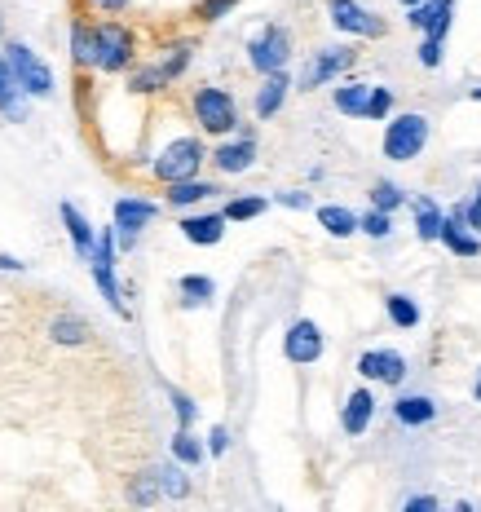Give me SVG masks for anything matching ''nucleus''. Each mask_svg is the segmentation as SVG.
<instances>
[{"instance_id":"nucleus-1","label":"nucleus","mask_w":481,"mask_h":512,"mask_svg":"<svg viewBox=\"0 0 481 512\" xmlns=\"http://www.w3.org/2000/svg\"><path fill=\"white\" fill-rule=\"evenodd\" d=\"M93 45H98L93 67L106 71V76H120V71H128L133 58H137V36H133V27L120 23V18H102V23H93Z\"/></svg>"},{"instance_id":"nucleus-2","label":"nucleus","mask_w":481,"mask_h":512,"mask_svg":"<svg viewBox=\"0 0 481 512\" xmlns=\"http://www.w3.org/2000/svg\"><path fill=\"white\" fill-rule=\"evenodd\" d=\"M190 111H195V120H199L203 133H212V137H226V133L239 128V106H234V98L226 89H217V84H203V89H195Z\"/></svg>"},{"instance_id":"nucleus-3","label":"nucleus","mask_w":481,"mask_h":512,"mask_svg":"<svg viewBox=\"0 0 481 512\" xmlns=\"http://www.w3.org/2000/svg\"><path fill=\"white\" fill-rule=\"evenodd\" d=\"M203 159H208V151H203L199 137H177V142H168L164 151H159V159L151 164V177L164 181V186H173V181L199 177Z\"/></svg>"},{"instance_id":"nucleus-4","label":"nucleus","mask_w":481,"mask_h":512,"mask_svg":"<svg viewBox=\"0 0 481 512\" xmlns=\"http://www.w3.org/2000/svg\"><path fill=\"white\" fill-rule=\"evenodd\" d=\"M5 62H9V71H14V80L23 93H31V98H49L53 93V71L23 45V40H5Z\"/></svg>"},{"instance_id":"nucleus-5","label":"nucleus","mask_w":481,"mask_h":512,"mask_svg":"<svg viewBox=\"0 0 481 512\" xmlns=\"http://www.w3.org/2000/svg\"><path fill=\"white\" fill-rule=\"evenodd\" d=\"M424 142H429V120L415 111L398 115V120H389L384 128V155L393 159V164H406V159H415L424 151Z\"/></svg>"},{"instance_id":"nucleus-6","label":"nucleus","mask_w":481,"mask_h":512,"mask_svg":"<svg viewBox=\"0 0 481 512\" xmlns=\"http://www.w3.org/2000/svg\"><path fill=\"white\" fill-rule=\"evenodd\" d=\"M248 62L261 71V76H270V71H287V62H292V31L279 27V23H270L261 36H252Z\"/></svg>"},{"instance_id":"nucleus-7","label":"nucleus","mask_w":481,"mask_h":512,"mask_svg":"<svg viewBox=\"0 0 481 512\" xmlns=\"http://www.w3.org/2000/svg\"><path fill=\"white\" fill-rule=\"evenodd\" d=\"M155 217H159V204H151V199H120L115 204V248L128 252L137 243V230H146Z\"/></svg>"},{"instance_id":"nucleus-8","label":"nucleus","mask_w":481,"mask_h":512,"mask_svg":"<svg viewBox=\"0 0 481 512\" xmlns=\"http://www.w3.org/2000/svg\"><path fill=\"white\" fill-rule=\"evenodd\" d=\"M208 159L217 164V173H226V177L248 173L252 159H256V133H252V128H239V137H234V142H221Z\"/></svg>"},{"instance_id":"nucleus-9","label":"nucleus","mask_w":481,"mask_h":512,"mask_svg":"<svg viewBox=\"0 0 481 512\" xmlns=\"http://www.w3.org/2000/svg\"><path fill=\"white\" fill-rule=\"evenodd\" d=\"M331 9V23H336L340 31H349V36H384V18L367 14V9L358 5V0H327Z\"/></svg>"},{"instance_id":"nucleus-10","label":"nucleus","mask_w":481,"mask_h":512,"mask_svg":"<svg viewBox=\"0 0 481 512\" xmlns=\"http://www.w3.org/2000/svg\"><path fill=\"white\" fill-rule=\"evenodd\" d=\"M358 62V49H349V45H336V49H323V53H314V62H309V71L301 76V89H318V84H327V80H336L340 71H349Z\"/></svg>"},{"instance_id":"nucleus-11","label":"nucleus","mask_w":481,"mask_h":512,"mask_svg":"<svg viewBox=\"0 0 481 512\" xmlns=\"http://www.w3.org/2000/svg\"><path fill=\"white\" fill-rule=\"evenodd\" d=\"M283 354H287V362H301V367H309V362L323 358V332H318V323L301 318V323L287 327V336H283Z\"/></svg>"},{"instance_id":"nucleus-12","label":"nucleus","mask_w":481,"mask_h":512,"mask_svg":"<svg viewBox=\"0 0 481 512\" xmlns=\"http://www.w3.org/2000/svg\"><path fill=\"white\" fill-rule=\"evenodd\" d=\"M287 89H292V80H287V71H270V76H265V84H261V89H256L252 111L261 115V120H270V115H279V106L287 102Z\"/></svg>"},{"instance_id":"nucleus-13","label":"nucleus","mask_w":481,"mask_h":512,"mask_svg":"<svg viewBox=\"0 0 481 512\" xmlns=\"http://www.w3.org/2000/svg\"><path fill=\"white\" fill-rule=\"evenodd\" d=\"M371 415H376V398H371V389H358V393H349L340 424H345L349 437H362V433L371 429Z\"/></svg>"},{"instance_id":"nucleus-14","label":"nucleus","mask_w":481,"mask_h":512,"mask_svg":"<svg viewBox=\"0 0 481 512\" xmlns=\"http://www.w3.org/2000/svg\"><path fill=\"white\" fill-rule=\"evenodd\" d=\"M226 226H230V221L221 217V212H203V217H186V221H181V234H186L190 243H199V248H212V243H221Z\"/></svg>"},{"instance_id":"nucleus-15","label":"nucleus","mask_w":481,"mask_h":512,"mask_svg":"<svg viewBox=\"0 0 481 512\" xmlns=\"http://www.w3.org/2000/svg\"><path fill=\"white\" fill-rule=\"evenodd\" d=\"M0 115H5V120H14V124H23V120H27L23 89H18L14 71H9V62H5V53H0Z\"/></svg>"},{"instance_id":"nucleus-16","label":"nucleus","mask_w":481,"mask_h":512,"mask_svg":"<svg viewBox=\"0 0 481 512\" xmlns=\"http://www.w3.org/2000/svg\"><path fill=\"white\" fill-rule=\"evenodd\" d=\"M437 239H442L455 256H477L481 252V239L477 234H468V226L459 221V208L451 212V217H442V234H437Z\"/></svg>"},{"instance_id":"nucleus-17","label":"nucleus","mask_w":481,"mask_h":512,"mask_svg":"<svg viewBox=\"0 0 481 512\" xmlns=\"http://www.w3.org/2000/svg\"><path fill=\"white\" fill-rule=\"evenodd\" d=\"M208 195H217V186H212V181H199V177L173 181V186L164 190V199H168L173 208H195V204H203Z\"/></svg>"},{"instance_id":"nucleus-18","label":"nucleus","mask_w":481,"mask_h":512,"mask_svg":"<svg viewBox=\"0 0 481 512\" xmlns=\"http://www.w3.org/2000/svg\"><path fill=\"white\" fill-rule=\"evenodd\" d=\"M58 212H62V226H67L71 243H76V252L84 256V261H89V256H93V239H98V234H93V226L84 221V212H80L76 204H62Z\"/></svg>"},{"instance_id":"nucleus-19","label":"nucleus","mask_w":481,"mask_h":512,"mask_svg":"<svg viewBox=\"0 0 481 512\" xmlns=\"http://www.w3.org/2000/svg\"><path fill=\"white\" fill-rule=\"evenodd\" d=\"M49 332H53V340H58V345H84V340L93 336L89 323H84V318H76V314H58V318L49 323Z\"/></svg>"},{"instance_id":"nucleus-20","label":"nucleus","mask_w":481,"mask_h":512,"mask_svg":"<svg viewBox=\"0 0 481 512\" xmlns=\"http://www.w3.org/2000/svg\"><path fill=\"white\" fill-rule=\"evenodd\" d=\"M367 102H371V84H340L336 89V111L340 115H367Z\"/></svg>"},{"instance_id":"nucleus-21","label":"nucleus","mask_w":481,"mask_h":512,"mask_svg":"<svg viewBox=\"0 0 481 512\" xmlns=\"http://www.w3.org/2000/svg\"><path fill=\"white\" fill-rule=\"evenodd\" d=\"M393 415H398V424H429L433 415H437V407H433V398H398L393 402Z\"/></svg>"},{"instance_id":"nucleus-22","label":"nucleus","mask_w":481,"mask_h":512,"mask_svg":"<svg viewBox=\"0 0 481 512\" xmlns=\"http://www.w3.org/2000/svg\"><path fill=\"white\" fill-rule=\"evenodd\" d=\"M203 446H199V437L186 429V424H181V429L173 433V460L181 464V468H195V464H203Z\"/></svg>"},{"instance_id":"nucleus-23","label":"nucleus","mask_w":481,"mask_h":512,"mask_svg":"<svg viewBox=\"0 0 481 512\" xmlns=\"http://www.w3.org/2000/svg\"><path fill=\"white\" fill-rule=\"evenodd\" d=\"M71 58H76V67H93V58H98L93 23H71Z\"/></svg>"},{"instance_id":"nucleus-24","label":"nucleus","mask_w":481,"mask_h":512,"mask_svg":"<svg viewBox=\"0 0 481 512\" xmlns=\"http://www.w3.org/2000/svg\"><path fill=\"white\" fill-rule=\"evenodd\" d=\"M89 265H93V279H98L106 305H111L115 314H128V309H124V296H120V283H115V265H106V261H89Z\"/></svg>"},{"instance_id":"nucleus-25","label":"nucleus","mask_w":481,"mask_h":512,"mask_svg":"<svg viewBox=\"0 0 481 512\" xmlns=\"http://www.w3.org/2000/svg\"><path fill=\"white\" fill-rule=\"evenodd\" d=\"M318 221H323V230L336 234V239H345V234L358 230V217H354V212H349V208H336V204L318 208Z\"/></svg>"},{"instance_id":"nucleus-26","label":"nucleus","mask_w":481,"mask_h":512,"mask_svg":"<svg viewBox=\"0 0 481 512\" xmlns=\"http://www.w3.org/2000/svg\"><path fill=\"white\" fill-rule=\"evenodd\" d=\"M265 208H270V199L265 195H239V199H230V204L221 208V217L226 221H252V217H261Z\"/></svg>"},{"instance_id":"nucleus-27","label":"nucleus","mask_w":481,"mask_h":512,"mask_svg":"<svg viewBox=\"0 0 481 512\" xmlns=\"http://www.w3.org/2000/svg\"><path fill=\"white\" fill-rule=\"evenodd\" d=\"M384 309H389V318L402 327V332H406V327H415V323H420V305H415L411 296H402V292L384 296Z\"/></svg>"},{"instance_id":"nucleus-28","label":"nucleus","mask_w":481,"mask_h":512,"mask_svg":"<svg viewBox=\"0 0 481 512\" xmlns=\"http://www.w3.org/2000/svg\"><path fill=\"white\" fill-rule=\"evenodd\" d=\"M415 226H420L424 239H437L442 234V208L433 199H415Z\"/></svg>"},{"instance_id":"nucleus-29","label":"nucleus","mask_w":481,"mask_h":512,"mask_svg":"<svg viewBox=\"0 0 481 512\" xmlns=\"http://www.w3.org/2000/svg\"><path fill=\"white\" fill-rule=\"evenodd\" d=\"M159 495H164V490H159V473H137L133 482H128V504H155Z\"/></svg>"},{"instance_id":"nucleus-30","label":"nucleus","mask_w":481,"mask_h":512,"mask_svg":"<svg viewBox=\"0 0 481 512\" xmlns=\"http://www.w3.org/2000/svg\"><path fill=\"white\" fill-rule=\"evenodd\" d=\"M177 287H181V296H186V305H203V301H212V296H217V283L203 279V274H186Z\"/></svg>"},{"instance_id":"nucleus-31","label":"nucleus","mask_w":481,"mask_h":512,"mask_svg":"<svg viewBox=\"0 0 481 512\" xmlns=\"http://www.w3.org/2000/svg\"><path fill=\"white\" fill-rule=\"evenodd\" d=\"M159 490H164V495H173V499L190 495V477L181 473V464H164V468H159Z\"/></svg>"},{"instance_id":"nucleus-32","label":"nucleus","mask_w":481,"mask_h":512,"mask_svg":"<svg viewBox=\"0 0 481 512\" xmlns=\"http://www.w3.org/2000/svg\"><path fill=\"white\" fill-rule=\"evenodd\" d=\"M402 204H406V195L393 186V181H376V186H371V208L393 212V208H402Z\"/></svg>"},{"instance_id":"nucleus-33","label":"nucleus","mask_w":481,"mask_h":512,"mask_svg":"<svg viewBox=\"0 0 481 512\" xmlns=\"http://www.w3.org/2000/svg\"><path fill=\"white\" fill-rule=\"evenodd\" d=\"M234 5H239V0H199V5H195V23H217V18H226Z\"/></svg>"},{"instance_id":"nucleus-34","label":"nucleus","mask_w":481,"mask_h":512,"mask_svg":"<svg viewBox=\"0 0 481 512\" xmlns=\"http://www.w3.org/2000/svg\"><path fill=\"white\" fill-rule=\"evenodd\" d=\"M358 230H362V234H371V239H384V234L393 230V221H389V212L371 208L367 217H358Z\"/></svg>"},{"instance_id":"nucleus-35","label":"nucleus","mask_w":481,"mask_h":512,"mask_svg":"<svg viewBox=\"0 0 481 512\" xmlns=\"http://www.w3.org/2000/svg\"><path fill=\"white\" fill-rule=\"evenodd\" d=\"M168 398H173V411H177V424H195V415H199V407H195V398H186L181 389H168Z\"/></svg>"},{"instance_id":"nucleus-36","label":"nucleus","mask_w":481,"mask_h":512,"mask_svg":"<svg viewBox=\"0 0 481 512\" xmlns=\"http://www.w3.org/2000/svg\"><path fill=\"white\" fill-rule=\"evenodd\" d=\"M402 376H406V358H402V354H393V349H384L380 380H384V384H402Z\"/></svg>"},{"instance_id":"nucleus-37","label":"nucleus","mask_w":481,"mask_h":512,"mask_svg":"<svg viewBox=\"0 0 481 512\" xmlns=\"http://www.w3.org/2000/svg\"><path fill=\"white\" fill-rule=\"evenodd\" d=\"M393 111V93L389 89H371V102H367V115L362 120H384Z\"/></svg>"},{"instance_id":"nucleus-38","label":"nucleus","mask_w":481,"mask_h":512,"mask_svg":"<svg viewBox=\"0 0 481 512\" xmlns=\"http://www.w3.org/2000/svg\"><path fill=\"white\" fill-rule=\"evenodd\" d=\"M380 367H384V349H371V354L358 358V376L367 380H380Z\"/></svg>"},{"instance_id":"nucleus-39","label":"nucleus","mask_w":481,"mask_h":512,"mask_svg":"<svg viewBox=\"0 0 481 512\" xmlns=\"http://www.w3.org/2000/svg\"><path fill=\"white\" fill-rule=\"evenodd\" d=\"M420 62H424V67H442V40H437V36H424Z\"/></svg>"},{"instance_id":"nucleus-40","label":"nucleus","mask_w":481,"mask_h":512,"mask_svg":"<svg viewBox=\"0 0 481 512\" xmlns=\"http://www.w3.org/2000/svg\"><path fill=\"white\" fill-rule=\"evenodd\" d=\"M459 221H464V226L473 230V234H481V199H473V204L459 208Z\"/></svg>"},{"instance_id":"nucleus-41","label":"nucleus","mask_w":481,"mask_h":512,"mask_svg":"<svg viewBox=\"0 0 481 512\" xmlns=\"http://www.w3.org/2000/svg\"><path fill=\"white\" fill-rule=\"evenodd\" d=\"M226 451H230V433L217 424V429L208 433V455H226Z\"/></svg>"},{"instance_id":"nucleus-42","label":"nucleus","mask_w":481,"mask_h":512,"mask_svg":"<svg viewBox=\"0 0 481 512\" xmlns=\"http://www.w3.org/2000/svg\"><path fill=\"white\" fill-rule=\"evenodd\" d=\"M279 204L283 208H309V195H305V190H283Z\"/></svg>"},{"instance_id":"nucleus-43","label":"nucleus","mask_w":481,"mask_h":512,"mask_svg":"<svg viewBox=\"0 0 481 512\" xmlns=\"http://www.w3.org/2000/svg\"><path fill=\"white\" fill-rule=\"evenodd\" d=\"M89 9H98V14H124L128 0H89Z\"/></svg>"},{"instance_id":"nucleus-44","label":"nucleus","mask_w":481,"mask_h":512,"mask_svg":"<svg viewBox=\"0 0 481 512\" xmlns=\"http://www.w3.org/2000/svg\"><path fill=\"white\" fill-rule=\"evenodd\" d=\"M437 508V499H429V495H424V499H411V504H406V512H433Z\"/></svg>"},{"instance_id":"nucleus-45","label":"nucleus","mask_w":481,"mask_h":512,"mask_svg":"<svg viewBox=\"0 0 481 512\" xmlns=\"http://www.w3.org/2000/svg\"><path fill=\"white\" fill-rule=\"evenodd\" d=\"M0 270L14 274V270H23V261H18V256H9V252H0Z\"/></svg>"},{"instance_id":"nucleus-46","label":"nucleus","mask_w":481,"mask_h":512,"mask_svg":"<svg viewBox=\"0 0 481 512\" xmlns=\"http://www.w3.org/2000/svg\"><path fill=\"white\" fill-rule=\"evenodd\" d=\"M477 402H481V376H477Z\"/></svg>"},{"instance_id":"nucleus-47","label":"nucleus","mask_w":481,"mask_h":512,"mask_svg":"<svg viewBox=\"0 0 481 512\" xmlns=\"http://www.w3.org/2000/svg\"><path fill=\"white\" fill-rule=\"evenodd\" d=\"M402 5H420V0H402Z\"/></svg>"},{"instance_id":"nucleus-48","label":"nucleus","mask_w":481,"mask_h":512,"mask_svg":"<svg viewBox=\"0 0 481 512\" xmlns=\"http://www.w3.org/2000/svg\"><path fill=\"white\" fill-rule=\"evenodd\" d=\"M473 98H477V102H481V89H473Z\"/></svg>"},{"instance_id":"nucleus-49","label":"nucleus","mask_w":481,"mask_h":512,"mask_svg":"<svg viewBox=\"0 0 481 512\" xmlns=\"http://www.w3.org/2000/svg\"><path fill=\"white\" fill-rule=\"evenodd\" d=\"M477 199H481V186H477Z\"/></svg>"}]
</instances>
